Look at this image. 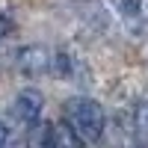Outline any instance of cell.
<instances>
[{
    "mask_svg": "<svg viewBox=\"0 0 148 148\" xmlns=\"http://www.w3.org/2000/svg\"><path fill=\"white\" fill-rule=\"evenodd\" d=\"M12 27H15V24H12L6 15H0V39H3V36H9V33H12Z\"/></svg>",
    "mask_w": 148,
    "mask_h": 148,
    "instance_id": "7",
    "label": "cell"
},
{
    "mask_svg": "<svg viewBox=\"0 0 148 148\" xmlns=\"http://www.w3.org/2000/svg\"><path fill=\"white\" fill-rule=\"evenodd\" d=\"M133 119H136V130L142 133V136H148V101L136 104V113H133Z\"/></svg>",
    "mask_w": 148,
    "mask_h": 148,
    "instance_id": "6",
    "label": "cell"
},
{
    "mask_svg": "<svg viewBox=\"0 0 148 148\" xmlns=\"http://www.w3.org/2000/svg\"><path fill=\"white\" fill-rule=\"evenodd\" d=\"M6 142H9V127L0 121V148H6Z\"/></svg>",
    "mask_w": 148,
    "mask_h": 148,
    "instance_id": "8",
    "label": "cell"
},
{
    "mask_svg": "<svg viewBox=\"0 0 148 148\" xmlns=\"http://www.w3.org/2000/svg\"><path fill=\"white\" fill-rule=\"evenodd\" d=\"M65 119H68V125L71 130L77 133V139L83 142H98L104 136V127H107V116H104V107L92 101V98H68L65 101Z\"/></svg>",
    "mask_w": 148,
    "mask_h": 148,
    "instance_id": "1",
    "label": "cell"
},
{
    "mask_svg": "<svg viewBox=\"0 0 148 148\" xmlns=\"http://www.w3.org/2000/svg\"><path fill=\"white\" fill-rule=\"evenodd\" d=\"M15 62H18V71L21 74H30V77H36V74H42L47 68V62H51V56H47V51L42 45H24L18 56H15Z\"/></svg>",
    "mask_w": 148,
    "mask_h": 148,
    "instance_id": "3",
    "label": "cell"
},
{
    "mask_svg": "<svg viewBox=\"0 0 148 148\" xmlns=\"http://www.w3.org/2000/svg\"><path fill=\"white\" fill-rule=\"evenodd\" d=\"M27 148H56V127L51 121H36V125H30Z\"/></svg>",
    "mask_w": 148,
    "mask_h": 148,
    "instance_id": "4",
    "label": "cell"
},
{
    "mask_svg": "<svg viewBox=\"0 0 148 148\" xmlns=\"http://www.w3.org/2000/svg\"><path fill=\"white\" fill-rule=\"evenodd\" d=\"M42 110H45V98H42L39 89H21L18 98L12 101V113H15V119L24 121V125L42 121Z\"/></svg>",
    "mask_w": 148,
    "mask_h": 148,
    "instance_id": "2",
    "label": "cell"
},
{
    "mask_svg": "<svg viewBox=\"0 0 148 148\" xmlns=\"http://www.w3.org/2000/svg\"><path fill=\"white\" fill-rule=\"evenodd\" d=\"M77 133L71 127H56V148H77Z\"/></svg>",
    "mask_w": 148,
    "mask_h": 148,
    "instance_id": "5",
    "label": "cell"
}]
</instances>
